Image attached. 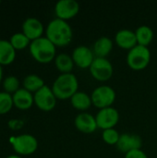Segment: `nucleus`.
<instances>
[{
    "label": "nucleus",
    "instance_id": "1",
    "mask_svg": "<svg viewBox=\"0 0 157 158\" xmlns=\"http://www.w3.org/2000/svg\"><path fill=\"white\" fill-rule=\"evenodd\" d=\"M45 37L56 47H65L72 42L73 31L66 20L56 18L48 23Z\"/></svg>",
    "mask_w": 157,
    "mask_h": 158
},
{
    "label": "nucleus",
    "instance_id": "2",
    "mask_svg": "<svg viewBox=\"0 0 157 158\" xmlns=\"http://www.w3.org/2000/svg\"><path fill=\"white\" fill-rule=\"evenodd\" d=\"M29 49L32 58L41 64L50 63L56 56V46L43 36L31 42Z\"/></svg>",
    "mask_w": 157,
    "mask_h": 158
},
{
    "label": "nucleus",
    "instance_id": "3",
    "mask_svg": "<svg viewBox=\"0 0 157 158\" xmlns=\"http://www.w3.org/2000/svg\"><path fill=\"white\" fill-rule=\"evenodd\" d=\"M79 89V81L72 73L60 74L52 85V91L56 99L67 100L70 99Z\"/></svg>",
    "mask_w": 157,
    "mask_h": 158
},
{
    "label": "nucleus",
    "instance_id": "4",
    "mask_svg": "<svg viewBox=\"0 0 157 158\" xmlns=\"http://www.w3.org/2000/svg\"><path fill=\"white\" fill-rule=\"evenodd\" d=\"M151 61V52L148 47L137 44L127 54L128 66L136 71L143 70L148 67Z\"/></svg>",
    "mask_w": 157,
    "mask_h": 158
},
{
    "label": "nucleus",
    "instance_id": "5",
    "mask_svg": "<svg viewBox=\"0 0 157 158\" xmlns=\"http://www.w3.org/2000/svg\"><path fill=\"white\" fill-rule=\"evenodd\" d=\"M10 143L18 156H31L38 149L37 139L31 134H21L10 138Z\"/></svg>",
    "mask_w": 157,
    "mask_h": 158
},
{
    "label": "nucleus",
    "instance_id": "6",
    "mask_svg": "<svg viewBox=\"0 0 157 158\" xmlns=\"http://www.w3.org/2000/svg\"><path fill=\"white\" fill-rule=\"evenodd\" d=\"M116 91L109 85L98 86L93 91L91 94L93 105L99 109L112 106L116 101Z\"/></svg>",
    "mask_w": 157,
    "mask_h": 158
},
{
    "label": "nucleus",
    "instance_id": "7",
    "mask_svg": "<svg viewBox=\"0 0 157 158\" xmlns=\"http://www.w3.org/2000/svg\"><path fill=\"white\" fill-rule=\"evenodd\" d=\"M89 69L91 75L99 81H108L114 73L112 63L107 58L102 57H95Z\"/></svg>",
    "mask_w": 157,
    "mask_h": 158
},
{
    "label": "nucleus",
    "instance_id": "8",
    "mask_svg": "<svg viewBox=\"0 0 157 158\" xmlns=\"http://www.w3.org/2000/svg\"><path fill=\"white\" fill-rule=\"evenodd\" d=\"M34 105L42 111H52L56 105V97L52 91V88L44 85L42 89L33 94Z\"/></svg>",
    "mask_w": 157,
    "mask_h": 158
},
{
    "label": "nucleus",
    "instance_id": "9",
    "mask_svg": "<svg viewBox=\"0 0 157 158\" xmlns=\"http://www.w3.org/2000/svg\"><path fill=\"white\" fill-rule=\"evenodd\" d=\"M95 119L99 129L103 131L107 129H114L119 121V113L113 106L99 109L95 116Z\"/></svg>",
    "mask_w": 157,
    "mask_h": 158
},
{
    "label": "nucleus",
    "instance_id": "10",
    "mask_svg": "<svg viewBox=\"0 0 157 158\" xmlns=\"http://www.w3.org/2000/svg\"><path fill=\"white\" fill-rule=\"evenodd\" d=\"M80 4L75 0H59L55 6V14L56 19L68 20L78 15Z\"/></svg>",
    "mask_w": 157,
    "mask_h": 158
},
{
    "label": "nucleus",
    "instance_id": "11",
    "mask_svg": "<svg viewBox=\"0 0 157 158\" xmlns=\"http://www.w3.org/2000/svg\"><path fill=\"white\" fill-rule=\"evenodd\" d=\"M71 56L74 61V64L78 68L82 69H90L95 58L93 49L89 48L86 45H79L75 47L72 51Z\"/></svg>",
    "mask_w": 157,
    "mask_h": 158
},
{
    "label": "nucleus",
    "instance_id": "12",
    "mask_svg": "<svg viewBox=\"0 0 157 158\" xmlns=\"http://www.w3.org/2000/svg\"><path fill=\"white\" fill-rule=\"evenodd\" d=\"M117 148L121 153L125 155L130 151L142 149L143 146V139L141 136L137 134L130 133H123L120 135V138L117 143Z\"/></svg>",
    "mask_w": 157,
    "mask_h": 158
},
{
    "label": "nucleus",
    "instance_id": "13",
    "mask_svg": "<svg viewBox=\"0 0 157 158\" xmlns=\"http://www.w3.org/2000/svg\"><path fill=\"white\" fill-rule=\"evenodd\" d=\"M22 32L31 42L43 37L44 27L42 21L36 18H28L22 23Z\"/></svg>",
    "mask_w": 157,
    "mask_h": 158
},
{
    "label": "nucleus",
    "instance_id": "14",
    "mask_svg": "<svg viewBox=\"0 0 157 158\" xmlns=\"http://www.w3.org/2000/svg\"><path fill=\"white\" fill-rule=\"evenodd\" d=\"M74 125L79 131L85 134H91L98 128L95 117L87 112H81L78 114L74 119Z\"/></svg>",
    "mask_w": 157,
    "mask_h": 158
},
{
    "label": "nucleus",
    "instance_id": "15",
    "mask_svg": "<svg viewBox=\"0 0 157 158\" xmlns=\"http://www.w3.org/2000/svg\"><path fill=\"white\" fill-rule=\"evenodd\" d=\"M115 42L118 47L129 51L138 44L135 31L130 29L119 30L115 35Z\"/></svg>",
    "mask_w": 157,
    "mask_h": 158
},
{
    "label": "nucleus",
    "instance_id": "16",
    "mask_svg": "<svg viewBox=\"0 0 157 158\" xmlns=\"http://www.w3.org/2000/svg\"><path fill=\"white\" fill-rule=\"evenodd\" d=\"M12 98L14 106L19 110H28L34 104L33 94L24 88H20L19 91H17L12 95Z\"/></svg>",
    "mask_w": 157,
    "mask_h": 158
},
{
    "label": "nucleus",
    "instance_id": "17",
    "mask_svg": "<svg viewBox=\"0 0 157 158\" xmlns=\"http://www.w3.org/2000/svg\"><path fill=\"white\" fill-rule=\"evenodd\" d=\"M113 41L107 36H101L98 38L93 46V52L95 57L106 58V56L112 52L113 49Z\"/></svg>",
    "mask_w": 157,
    "mask_h": 158
},
{
    "label": "nucleus",
    "instance_id": "18",
    "mask_svg": "<svg viewBox=\"0 0 157 158\" xmlns=\"http://www.w3.org/2000/svg\"><path fill=\"white\" fill-rule=\"evenodd\" d=\"M16 58V50L9 41L0 40V65L7 66L14 62Z\"/></svg>",
    "mask_w": 157,
    "mask_h": 158
},
{
    "label": "nucleus",
    "instance_id": "19",
    "mask_svg": "<svg viewBox=\"0 0 157 158\" xmlns=\"http://www.w3.org/2000/svg\"><path fill=\"white\" fill-rule=\"evenodd\" d=\"M70 104L75 109L80 111H85L89 109L93 105L91 95H89L85 92H80V91H78L70 98Z\"/></svg>",
    "mask_w": 157,
    "mask_h": 158
},
{
    "label": "nucleus",
    "instance_id": "20",
    "mask_svg": "<svg viewBox=\"0 0 157 158\" xmlns=\"http://www.w3.org/2000/svg\"><path fill=\"white\" fill-rule=\"evenodd\" d=\"M135 34L137 38V44L139 45L148 47L149 44L154 40V31L151 27L147 25H142L135 30Z\"/></svg>",
    "mask_w": 157,
    "mask_h": 158
},
{
    "label": "nucleus",
    "instance_id": "21",
    "mask_svg": "<svg viewBox=\"0 0 157 158\" xmlns=\"http://www.w3.org/2000/svg\"><path fill=\"white\" fill-rule=\"evenodd\" d=\"M55 65L57 70L61 72V74H65V73H71L75 64L71 56L62 53L56 56Z\"/></svg>",
    "mask_w": 157,
    "mask_h": 158
},
{
    "label": "nucleus",
    "instance_id": "22",
    "mask_svg": "<svg viewBox=\"0 0 157 158\" xmlns=\"http://www.w3.org/2000/svg\"><path fill=\"white\" fill-rule=\"evenodd\" d=\"M44 85L43 80L36 74H29L23 80V88L31 94H35Z\"/></svg>",
    "mask_w": 157,
    "mask_h": 158
},
{
    "label": "nucleus",
    "instance_id": "23",
    "mask_svg": "<svg viewBox=\"0 0 157 158\" xmlns=\"http://www.w3.org/2000/svg\"><path fill=\"white\" fill-rule=\"evenodd\" d=\"M10 44L12 46L15 48V50H23L27 47L30 46L31 41L30 39L23 33V32H17L14 33L10 39H9Z\"/></svg>",
    "mask_w": 157,
    "mask_h": 158
},
{
    "label": "nucleus",
    "instance_id": "24",
    "mask_svg": "<svg viewBox=\"0 0 157 158\" xmlns=\"http://www.w3.org/2000/svg\"><path fill=\"white\" fill-rule=\"evenodd\" d=\"M3 88L4 92L13 95L17 91L20 89L19 87V81L17 77L15 76H7L3 80Z\"/></svg>",
    "mask_w": 157,
    "mask_h": 158
},
{
    "label": "nucleus",
    "instance_id": "25",
    "mask_svg": "<svg viewBox=\"0 0 157 158\" xmlns=\"http://www.w3.org/2000/svg\"><path fill=\"white\" fill-rule=\"evenodd\" d=\"M14 106L12 95L6 93L0 92V115H6L11 111Z\"/></svg>",
    "mask_w": 157,
    "mask_h": 158
},
{
    "label": "nucleus",
    "instance_id": "26",
    "mask_svg": "<svg viewBox=\"0 0 157 158\" xmlns=\"http://www.w3.org/2000/svg\"><path fill=\"white\" fill-rule=\"evenodd\" d=\"M119 132L114 128V129H107L103 131L102 133V139L103 141L108 144V145H117L119 138H120Z\"/></svg>",
    "mask_w": 157,
    "mask_h": 158
},
{
    "label": "nucleus",
    "instance_id": "27",
    "mask_svg": "<svg viewBox=\"0 0 157 158\" xmlns=\"http://www.w3.org/2000/svg\"><path fill=\"white\" fill-rule=\"evenodd\" d=\"M7 126L8 128L11 130V131H19V130H21L24 126V121L22 119H19V118H13V119H10L8 122H7Z\"/></svg>",
    "mask_w": 157,
    "mask_h": 158
},
{
    "label": "nucleus",
    "instance_id": "28",
    "mask_svg": "<svg viewBox=\"0 0 157 158\" xmlns=\"http://www.w3.org/2000/svg\"><path fill=\"white\" fill-rule=\"evenodd\" d=\"M125 158H148V156L142 149H138L127 153L125 155Z\"/></svg>",
    "mask_w": 157,
    "mask_h": 158
},
{
    "label": "nucleus",
    "instance_id": "29",
    "mask_svg": "<svg viewBox=\"0 0 157 158\" xmlns=\"http://www.w3.org/2000/svg\"><path fill=\"white\" fill-rule=\"evenodd\" d=\"M2 78H3V69H2V66L0 65V83L3 81H2Z\"/></svg>",
    "mask_w": 157,
    "mask_h": 158
},
{
    "label": "nucleus",
    "instance_id": "30",
    "mask_svg": "<svg viewBox=\"0 0 157 158\" xmlns=\"http://www.w3.org/2000/svg\"><path fill=\"white\" fill-rule=\"evenodd\" d=\"M6 158H21V156H19L18 155H12V156H8Z\"/></svg>",
    "mask_w": 157,
    "mask_h": 158
},
{
    "label": "nucleus",
    "instance_id": "31",
    "mask_svg": "<svg viewBox=\"0 0 157 158\" xmlns=\"http://www.w3.org/2000/svg\"><path fill=\"white\" fill-rule=\"evenodd\" d=\"M0 4H1V1H0Z\"/></svg>",
    "mask_w": 157,
    "mask_h": 158
},
{
    "label": "nucleus",
    "instance_id": "32",
    "mask_svg": "<svg viewBox=\"0 0 157 158\" xmlns=\"http://www.w3.org/2000/svg\"><path fill=\"white\" fill-rule=\"evenodd\" d=\"M156 102H157V98H156Z\"/></svg>",
    "mask_w": 157,
    "mask_h": 158
}]
</instances>
